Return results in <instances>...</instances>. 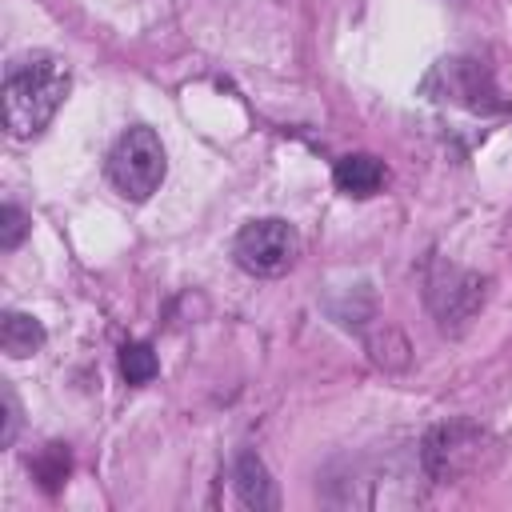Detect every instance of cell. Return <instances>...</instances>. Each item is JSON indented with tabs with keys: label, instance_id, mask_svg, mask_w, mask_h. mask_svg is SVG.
Listing matches in <instances>:
<instances>
[{
	"label": "cell",
	"instance_id": "1",
	"mask_svg": "<svg viewBox=\"0 0 512 512\" xmlns=\"http://www.w3.org/2000/svg\"><path fill=\"white\" fill-rule=\"evenodd\" d=\"M72 84L68 64L56 52H24L4 68V124L16 140L40 136Z\"/></svg>",
	"mask_w": 512,
	"mask_h": 512
},
{
	"label": "cell",
	"instance_id": "2",
	"mask_svg": "<svg viewBox=\"0 0 512 512\" xmlns=\"http://www.w3.org/2000/svg\"><path fill=\"white\" fill-rule=\"evenodd\" d=\"M164 172H168V156H164L160 136H156L148 124L124 128L120 140H116L112 152H108V164H104L108 184H112L124 200H132V204H144V200L164 184Z\"/></svg>",
	"mask_w": 512,
	"mask_h": 512
},
{
	"label": "cell",
	"instance_id": "3",
	"mask_svg": "<svg viewBox=\"0 0 512 512\" xmlns=\"http://www.w3.org/2000/svg\"><path fill=\"white\" fill-rule=\"evenodd\" d=\"M232 256L248 276H280L300 256V232L280 216L248 220L232 240Z\"/></svg>",
	"mask_w": 512,
	"mask_h": 512
},
{
	"label": "cell",
	"instance_id": "4",
	"mask_svg": "<svg viewBox=\"0 0 512 512\" xmlns=\"http://www.w3.org/2000/svg\"><path fill=\"white\" fill-rule=\"evenodd\" d=\"M232 488H236V496H240L244 508H256V512H272V508H280L276 484H272L264 460H260L252 448H244V452L236 456V464H232Z\"/></svg>",
	"mask_w": 512,
	"mask_h": 512
},
{
	"label": "cell",
	"instance_id": "5",
	"mask_svg": "<svg viewBox=\"0 0 512 512\" xmlns=\"http://www.w3.org/2000/svg\"><path fill=\"white\" fill-rule=\"evenodd\" d=\"M332 180H336V188H340L344 196L368 200V196H376L380 184H384V164H380L376 156H368V152H348V156L336 160Z\"/></svg>",
	"mask_w": 512,
	"mask_h": 512
},
{
	"label": "cell",
	"instance_id": "6",
	"mask_svg": "<svg viewBox=\"0 0 512 512\" xmlns=\"http://www.w3.org/2000/svg\"><path fill=\"white\" fill-rule=\"evenodd\" d=\"M44 324L36 320V316H28V312H4L0 316V348H4V356H12V360H28V356H36L40 348H44Z\"/></svg>",
	"mask_w": 512,
	"mask_h": 512
},
{
	"label": "cell",
	"instance_id": "7",
	"mask_svg": "<svg viewBox=\"0 0 512 512\" xmlns=\"http://www.w3.org/2000/svg\"><path fill=\"white\" fill-rule=\"evenodd\" d=\"M68 468H72V456L64 444H48L36 460H32V476L40 480L44 492H60V484L68 480Z\"/></svg>",
	"mask_w": 512,
	"mask_h": 512
},
{
	"label": "cell",
	"instance_id": "8",
	"mask_svg": "<svg viewBox=\"0 0 512 512\" xmlns=\"http://www.w3.org/2000/svg\"><path fill=\"white\" fill-rule=\"evenodd\" d=\"M120 372H124L128 384H148V380L160 372V360H156L152 344H144V340L124 344V348H120Z\"/></svg>",
	"mask_w": 512,
	"mask_h": 512
},
{
	"label": "cell",
	"instance_id": "9",
	"mask_svg": "<svg viewBox=\"0 0 512 512\" xmlns=\"http://www.w3.org/2000/svg\"><path fill=\"white\" fill-rule=\"evenodd\" d=\"M28 228H32V220L24 216V208H16L12 200L0 208V248L4 252H12V248H20V240L28 236Z\"/></svg>",
	"mask_w": 512,
	"mask_h": 512
},
{
	"label": "cell",
	"instance_id": "10",
	"mask_svg": "<svg viewBox=\"0 0 512 512\" xmlns=\"http://www.w3.org/2000/svg\"><path fill=\"white\" fill-rule=\"evenodd\" d=\"M0 400H4V432H0V444H4V448H12L16 428H20V404H16L12 384H4V388H0Z\"/></svg>",
	"mask_w": 512,
	"mask_h": 512
}]
</instances>
